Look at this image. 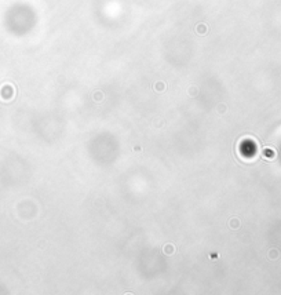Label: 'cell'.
<instances>
[{"instance_id":"cell-1","label":"cell","mask_w":281,"mask_h":295,"mask_svg":"<svg viewBox=\"0 0 281 295\" xmlns=\"http://www.w3.org/2000/svg\"><path fill=\"white\" fill-rule=\"evenodd\" d=\"M196 32L199 33V35H201V36H204V35L208 33V26H207L205 23H199V25L196 26Z\"/></svg>"},{"instance_id":"cell-2","label":"cell","mask_w":281,"mask_h":295,"mask_svg":"<svg viewBox=\"0 0 281 295\" xmlns=\"http://www.w3.org/2000/svg\"><path fill=\"white\" fill-rule=\"evenodd\" d=\"M154 90L157 91V92H164V90H165V84H164L163 82H157L156 84H154Z\"/></svg>"}]
</instances>
